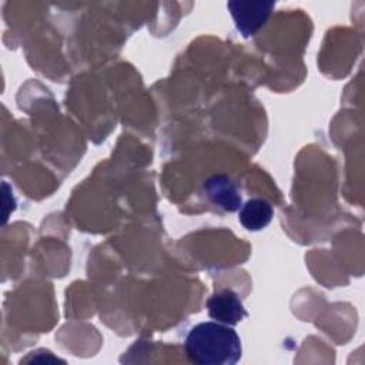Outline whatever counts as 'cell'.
I'll use <instances>...</instances> for the list:
<instances>
[{
	"mask_svg": "<svg viewBox=\"0 0 365 365\" xmlns=\"http://www.w3.org/2000/svg\"><path fill=\"white\" fill-rule=\"evenodd\" d=\"M238 220L244 228L259 231L265 228L274 215L271 204L262 198H251L238 210Z\"/></svg>",
	"mask_w": 365,
	"mask_h": 365,
	"instance_id": "obj_5",
	"label": "cell"
},
{
	"mask_svg": "<svg viewBox=\"0 0 365 365\" xmlns=\"http://www.w3.org/2000/svg\"><path fill=\"white\" fill-rule=\"evenodd\" d=\"M184 349L187 358L200 365H234L242 354L235 329L214 321L194 325L185 336Z\"/></svg>",
	"mask_w": 365,
	"mask_h": 365,
	"instance_id": "obj_1",
	"label": "cell"
},
{
	"mask_svg": "<svg viewBox=\"0 0 365 365\" xmlns=\"http://www.w3.org/2000/svg\"><path fill=\"white\" fill-rule=\"evenodd\" d=\"M208 315L217 322L235 325L247 317V311L232 289H222L207 301Z\"/></svg>",
	"mask_w": 365,
	"mask_h": 365,
	"instance_id": "obj_3",
	"label": "cell"
},
{
	"mask_svg": "<svg viewBox=\"0 0 365 365\" xmlns=\"http://www.w3.org/2000/svg\"><path fill=\"white\" fill-rule=\"evenodd\" d=\"M275 3H244V1H230L228 9L235 20L237 29L244 37L252 36L267 20Z\"/></svg>",
	"mask_w": 365,
	"mask_h": 365,
	"instance_id": "obj_2",
	"label": "cell"
},
{
	"mask_svg": "<svg viewBox=\"0 0 365 365\" xmlns=\"http://www.w3.org/2000/svg\"><path fill=\"white\" fill-rule=\"evenodd\" d=\"M210 201L222 211L234 212L241 208V195L237 185L227 175H214L204 182Z\"/></svg>",
	"mask_w": 365,
	"mask_h": 365,
	"instance_id": "obj_4",
	"label": "cell"
}]
</instances>
